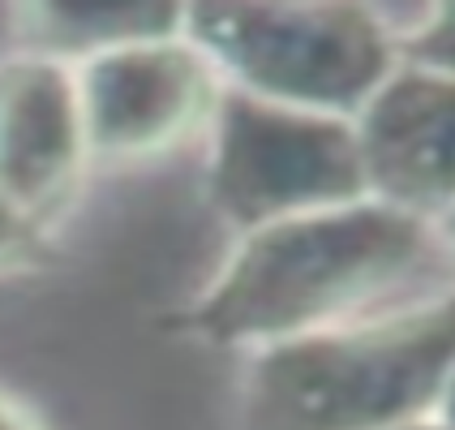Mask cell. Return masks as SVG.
<instances>
[{
    "label": "cell",
    "instance_id": "1",
    "mask_svg": "<svg viewBox=\"0 0 455 430\" xmlns=\"http://www.w3.org/2000/svg\"><path fill=\"white\" fill-rule=\"evenodd\" d=\"M408 232H391L382 215H309L258 237L250 254L232 267L215 297V319L232 328L275 331L297 328L309 314H323L335 297L356 288L361 267H379L400 254ZM412 246V241H408Z\"/></svg>",
    "mask_w": 455,
    "mask_h": 430
},
{
    "label": "cell",
    "instance_id": "2",
    "mask_svg": "<svg viewBox=\"0 0 455 430\" xmlns=\"http://www.w3.org/2000/svg\"><path fill=\"white\" fill-rule=\"evenodd\" d=\"M86 147L147 155L177 142L211 103V77L194 52L172 44H125L91 61L77 82Z\"/></svg>",
    "mask_w": 455,
    "mask_h": 430
},
{
    "label": "cell",
    "instance_id": "3",
    "mask_svg": "<svg viewBox=\"0 0 455 430\" xmlns=\"http://www.w3.org/2000/svg\"><path fill=\"white\" fill-rule=\"evenodd\" d=\"M86 147L77 77L48 61L0 69V199L18 215L48 207Z\"/></svg>",
    "mask_w": 455,
    "mask_h": 430
},
{
    "label": "cell",
    "instance_id": "4",
    "mask_svg": "<svg viewBox=\"0 0 455 430\" xmlns=\"http://www.w3.org/2000/svg\"><path fill=\"white\" fill-rule=\"evenodd\" d=\"M18 232H22V215L13 211V207L0 199V254L13 250V241H18Z\"/></svg>",
    "mask_w": 455,
    "mask_h": 430
},
{
    "label": "cell",
    "instance_id": "5",
    "mask_svg": "<svg viewBox=\"0 0 455 430\" xmlns=\"http://www.w3.org/2000/svg\"><path fill=\"white\" fill-rule=\"evenodd\" d=\"M0 430H35V426H30V418H26L18 405L0 401Z\"/></svg>",
    "mask_w": 455,
    "mask_h": 430
}]
</instances>
